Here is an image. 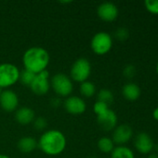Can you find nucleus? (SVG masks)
I'll list each match as a JSON object with an SVG mask.
<instances>
[{
    "mask_svg": "<svg viewBox=\"0 0 158 158\" xmlns=\"http://www.w3.org/2000/svg\"><path fill=\"white\" fill-rule=\"evenodd\" d=\"M38 148L47 156H59L66 148L67 141L65 135L59 130H48L44 131L37 141Z\"/></svg>",
    "mask_w": 158,
    "mask_h": 158,
    "instance_id": "obj_1",
    "label": "nucleus"
},
{
    "mask_svg": "<svg viewBox=\"0 0 158 158\" xmlns=\"http://www.w3.org/2000/svg\"><path fill=\"white\" fill-rule=\"evenodd\" d=\"M49 60L50 56L47 50L40 46H32L28 48L22 56L24 69H27L34 74H38L47 70Z\"/></svg>",
    "mask_w": 158,
    "mask_h": 158,
    "instance_id": "obj_2",
    "label": "nucleus"
},
{
    "mask_svg": "<svg viewBox=\"0 0 158 158\" xmlns=\"http://www.w3.org/2000/svg\"><path fill=\"white\" fill-rule=\"evenodd\" d=\"M50 88L60 98H67L71 96L74 91V82L65 73H56L50 79Z\"/></svg>",
    "mask_w": 158,
    "mask_h": 158,
    "instance_id": "obj_3",
    "label": "nucleus"
},
{
    "mask_svg": "<svg viewBox=\"0 0 158 158\" xmlns=\"http://www.w3.org/2000/svg\"><path fill=\"white\" fill-rule=\"evenodd\" d=\"M91 74V64L88 59L80 57L76 59L70 69V78L73 81L82 83L88 81Z\"/></svg>",
    "mask_w": 158,
    "mask_h": 158,
    "instance_id": "obj_4",
    "label": "nucleus"
},
{
    "mask_svg": "<svg viewBox=\"0 0 158 158\" xmlns=\"http://www.w3.org/2000/svg\"><path fill=\"white\" fill-rule=\"evenodd\" d=\"M20 70L12 63L0 64V88L6 89L19 81Z\"/></svg>",
    "mask_w": 158,
    "mask_h": 158,
    "instance_id": "obj_5",
    "label": "nucleus"
},
{
    "mask_svg": "<svg viewBox=\"0 0 158 158\" xmlns=\"http://www.w3.org/2000/svg\"><path fill=\"white\" fill-rule=\"evenodd\" d=\"M90 47L96 55H106L113 47L112 35L106 31H99L95 33L90 41Z\"/></svg>",
    "mask_w": 158,
    "mask_h": 158,
    "instance_id": "obj_6",
    "label": "nucleus"
},
{
    "mask_svg": "<svg viewBox=\"0 0 158 158\" xmlns=\"http://www.w3.org/2000/svg\"><path fill=\"white\" fill-rule=\"evenodd\" d=\"M31 91L38 96H43L47 94L50 90V79L47 70L35 74L34 81L30 84Z\"/></svg>",
    "mask_w": 158,
    "mask_h": 158,
    "instance_id": "obj_7",
    "label": "nucleus"
},
{
    "mask_svg": "<svg viewBox=\"0 0 158 158\" xmlns=\"http://www.w3.org/2000/svg\"><path fill=\"white\" fill-rule=\"evenodd\" d=\"M19 97L18 94L9 89L4 90L0 94V106L1 108L8 113L14 112L19 106Z\"/></svg>",
    "mask_w": 158,
    "mask_h": 158,
    "instance_id": "obj_8",
    "label": "nucleus"
},
{
    "mask_svg": "<svg viewBox=\"0 0 158 158\" xmlns=\"http://www.w3.org/2000/svg\"><path fill=\"white\" fill-rule=\"evenodd\" d=\"M97 14L102 20L106 22H111L117 19L119 10L115 3L106 1V2H102L98 6Z\"/></svg>",
    "mask_w": 158,
    "mask_h": 158,
    "instance_id": "obj_9",
    "label": "nucleus"
},
{
    "mask_svg": "<svg viewBox=\"0 0 158 158\" xmlns=\"http://www.w3.org/2000/svg\"><path fill=\"white\" fill-rule=\"evenodd\" d=\"M134 147L141 154L150 155L155 148V143L153 138L147 132L142 131L135 136Z\"/></svg>",
    "mask_w": 158,
    "mask_h": 158,
    "instance_id": "obj_10",
    "label": "nucleus"
},
{
    "mask_svg": "<svg viewBox=\"0 0 158 158\" xmlns=\"http://www.w3.org/2000/svg\"><path fill=\"white\" fill-rule=\"evenodd\" d=\"M64 109L71 115H81L85 113L87 109V104L85 100L80 96L72 95L65 98L63 102Z\"/></svg>",
    "mask_w": 158,
    "mask_h": 158,
    "instance_id": "obj_11",
    "label": "nucleus"
},
{
    "mask_svg": "<svg viewBox=\"0 0 158 158\" xmlns=\"http://www.w3.org/2000/svg\"><path fill=\"white\" fill-rule=\"evenodd\" d=\"M133 137V130L129 124H121L115 128L113 131L112 140L114 143L118 145H124L129 143Z\"/></svg>",
    "mask_w": 158,
    "mask_h": 158,
    "instance_id": "obj_12",
    "label": "nucleus"
},
{
    "mask_svg": "<svg viewBox=\"0 0 158 158\" xmlns=\"http://www.w3.org/2000/svg\"><path fill=\"white\" fill-rule=\"evenodd\" d=\"M117 115L110 108L105 113L97 116V122L99 126L105 131H114L117 126Z\"/></svg>",
    "mask_w": 158,
    "mask_h": 158,
    "instance_id": "obj_13",
    "label": "nucleus"
},
{
    "mask_svg": "<svg viewBox=\"0 0 158 158\" xmlns=\"http://www.w3.org/2000/svg\"><path fill=\"white\" fill-rule=\"evenodd\" d=\"M14 118L19 124L26 126L33 123V121L35 118V113L32 108L28 106H22L15 111Z\"/></svg>",
    "mask_w": 158,
    "mask_h": 158,
    "instance_id": "obj_14",
    "label": "nucleus"
},
{
    "mask_svg": "<svg viewBox=\"0 0 158 158\" xmlns=\"http://www.w3.org/2000/svg\"><path fill=\"white\" fill-rule=\"evenodd\" d=\"M17 147H18L19 151L23 154L32 153L38 147L37 140L31 136L21 137L17 143Z\"/></svg>",
    "mask_w": 158,
    "mask_h": 158,
    "instance_id": "obj_15",
    "label": "nucleus"
},
{
    "mask_svg": "<svg viewBox=\"0 0 158 158\" xmlns=\"http://www.w3.org/2000/svg\"><path fill=\"white\" fill-rule=\"evenodd\" d=\"M142 94L141 88L134 82H128L122 87V94L125 99L129 101H136L140 98Z\"/></svg>",
    "mask_w": 158,
    "mask_h": 158,
    "instance_id": "obj_16",
    "label": "nucleus"
},
{
    "mask_svg": "<svg viewBox=\"0 0 158 158\" xmlns=\"http://www.w3.org/2000/svg\"><path fill=\"white\" fill-rule=\"evenodd\" d=\"M111 158H135V156L130 148L125 145H118L112 151Z\"/></svg>",
    "mask_w": 158,
    "mask_h": 158,
    "instance_id": "obj_17",
    "label": "nucleus"
},
{
    "mask_svg": "<svg viewBox=\"0 0 158 158\" xmlns=\"http://www.w3.org/2000/svg\"><path fill=\"white\" fill-rule=\"evenodd\" d=\"M96 92H97V88L93 82H91L89 81H86L80 83L79 93L83 97L90 98L96 94Z\"/></svg>",
    "mask_w": 158,
    "mask_h": 158,
    "instance_id": "obj_18",
    "label": "nucleus"
},
{
    "mask_svg": "<svg viewBox=\"0 0 158 158\" xmlns=\"http://www.w3.org/2000/svg\"><path fill=\"white\" fill-rule=\"evenodd\" d=\"M97 145H98L99 150L104 154H111L115 148V143H114L112 138L106 137V136L100 138L97 143Z\"/></svg>",
    "mask_w": 158,
    "mask_h": 158,
    "instance_id": "obj_19",
    "label": "nucleus"
},
{
    "mask_svg": "<svg viewBox=\"0 0 158 158\" xmlns=\"http://www.w3.org/2000/svg\"><path fill=\"white\" fill-rule=\"evenodd\" d=\"M114 98L115 97H114V94L112 93V91H110L109 89H106V88L101 89L97 94V101L105 103L108 106L114 102Z\"/></svg>",
    "mask_w": 158,
    "mask_h": 158,
    "instance_id": "obj_20",
    "label": "nucleus"
},
{
    "mask_svg": "<svg viewBox=\"0 0 158 158\" xmlns=\"http://www.w3.org/2000/svg\"><path fill=\"white\" fill-rule=\"evenodd\" d=\"M35 74H34L33 72L27 70V69H23L20 72V78H19V81L26 86H30V84L32 83V81L34 79Z\"/></svg>",
    "mask_w": 158,
    "mask_h": 158,
    "instance_id": "obj_21",
    "label": "nucleus"
},
{
    "mask_svg": "<svg viewBox=\"0 0 158 158\" xmlns=\"http://www.w3.org/2000/svg\"><path fill=\"white\" fill-rule=\"evenodd\" d=\"M115 36L119 41H126L129 37V31L126 27H119L115 33Z\"/></svg>",
    "mask_w": 158,
    "mask_h": 158,
    "instance_id": "obj_22",
    "label": "nucleus"
},
{
    "mask_svg": "<svg viewBox=\"0 0 158 158\" xmlns=\"http://www.w3.org/2000/svg\"><path fill=\"white\" fill-rule=\"evenodd\" d=\"M109 109V106L106 105L105 103L96 101L94 106H93V111L96 114V116H100L103 113H105Z\"/></svg>",
    "mask_w": 158,
    "mask_h": 158,
    "instance_id": "obj_23",
    "label": "nucleus"
},
{
    "mask_svg": "<svg viewBox=\"0 0 158 158\" xmlns=\"http://www.w3.org/2000/svg\"><path fill=\"white\" fill-rule=\"evenodd\" d=\"M136 72H137V69L132 64L126 65L124 67V69H123V75L127 79H132V78H134L135 75H136Z\"/></svg>",
    "mask_w": 158,
    "mask_h": 158,
    "instance_id": "obj_24",
    "label": "nucleus"
},
{
    "mask_svg": "<svg viewBox=\"0 0 158 158\" xmlns=\"http://www.w3.org/2000/svg\"><path fill=\"white\" fill-rule=\"evenodd\" d=\"M33 123H34V128L36 131H44L47 128V121L44 117L35 118L34 120L33 121Z\"/></svg>",
    "mask_w": 158,
    "mask_h": 158,
    "instance_id": "obj_25",
    "label": "nucleus"
},
{
    "mask_svg": "<svg viewBox=\"0 0 158 158\" xmlns=\"http://www.w3.org/2000/svg\"><path fill=\"white\" fill-rule=\"evenodd\" d=\"M145 8L152 14H158V0H145Z\"/></svg>",
    "mask_w": 158,
    "mask_h": 158,
    "instance_id": "obj_26",
    "label": "nucleus"
},
{
    "mask_svg": "<svg viewBox=\"0 0 158 158\" xmlns=\"http://www.w3.org/2000/svg\"><path fill=\"white\" fill-rule=\"evenodd\" d=\"M61 100L60 97H54L50 100V106L54 108L61 106Z\"/></svg>",
    "mask_w": 158,
    "mask_h": 158,
    "instance_id": "obj_27",
    "label": "nucleus"
},
{
    "mask_svg": "<svg viewBox=\"0 0 158 158\" xmlns=\"http://www.w3.org/2000/svg\"><path fill=\"white\" fill-rule=\"evenodd\" d=\"M153 117L156 120L158 121V106L156 108H155V110L153 111Z\"/></svg>",
    "mask_w": 158,
    "mask_h": 158,
    "instance_id": "obj_28",
    "label": "nucleus"
},
{
    "mask_svg": "<svg viewBox=\"0 0 158 158\" xmlns=\"http://www.w3.org/2000/svg\"><path fill=\"white\" fill-rule=\"evenodd\" d=\"M147 158H158L157 154H150Z\"/></svg>",
    "mask_w": 158,
    "mask_h": 158,
    "instance_id": "obj_29",
    "label": "nucleus"
},
{
    "mask_svg": "<svg viewBox=\"0 0 158 158\" xmlns=\"http://www.w3.org/2000/svg\"><path fill=\"white\" fill-rule=\"evenodd\" d=\"M0 158H10L7 155H3V154H0Z\"/></svg>",
    "mask_w": 158,
    "mask_h": 158,
    "instance_id": "obj_30",
    "label": "nucleus"
},
{
    "mask_svg": "<svg viewBox=\"0 0 158 158\" xmlns=\"http://www.w3.org/2000/svg\"><path fill=\"white\" fill-rule=\"evenodd\" d=\"M154 149H156V152H157V155H158V143L156 144V145H155V148Z\"/></svg>",
    "mask_w": 158,
    "mask_h": 158,
    "instance_id": "obj_31",
    "label": "nucleus"
},
{
    "mask_svg": "<svg viewBox=\"0 0 158 158\" xmlns=\"http://www.w3.org/2000/svg\"><path fill=\"white\" fill-rule=\"evenodd\" d=\"M156 73H157V75H158V61H157V64H156Z\"/></svg>",
    "mask_w": 158,
    "mask_h": 158,
    "instance_id": "obj_32",
    "label": "nucleus"
},
{
    "mask_svg": "<svg viewBox=\"0 0 158 158\" xmlns=\"http://www.w3.org/2000/svg\"><path fill=\"white\" fill-rule=\"evenodd\" d=\"M1 92H2V91H1V88H0V94H1Z\"/></svg>",
    "mask_w": 158,
    "mask_h": 158,
    "instance_id": "obj_33",
    "label": "nucleus"
}]
</instances>
